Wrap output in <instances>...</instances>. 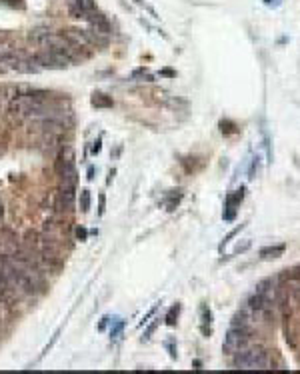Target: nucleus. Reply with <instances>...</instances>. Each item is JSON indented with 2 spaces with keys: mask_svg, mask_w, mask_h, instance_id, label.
I'll return each instance as SVG.
<instances>
[{
  "mask_svg": "<svg viewBox=\"0 0 300 374\" xmlns=\"http://www.w3.org/2000/svg\"><path fill=\"white\" fill-rule=\"evenodd\" d=\"M104 210H106V196H104V194H100V198H98V214L102 216Z\"/></svg>",
  "mask_w": 300,
  "mask_h": 374,
  "instance_id": "15",
  "label": "nucleus"
},
{
  "mask_svg": "<svg viewBox=\"0 0 300 374\" xmlns=\"http://www.w3.org/2000/svg\"><path fill=\"white\" fill-rule=\"evenodd\" d=\"M250 342V330L248 326H232L224 338V352L234 354L238 350H244Z\"/></svg>",
  "mask_w": 300,
  "mask_h": 374,
  "instance_id": "3",
  "label": "nucleus"
},
{
  "mask_svg": "<svg viewBox=\"0 0 300 374\" xmlns=\"http://www.w3.org/2000/svg\"><path fill=\"white\" fill-rule=\"evenodd\" d=\"M4 216V204H2V200H0V218Z\"/></svg>",
  "mask_w": 300,
  "mask_h": 374,
  "instance_id": "27",
  "label": "nucleus"
},
{
  "mask_svg": "<svg viewBox=\"0 0 300 374\" xmlns=\"http://www.w3.org/2000/svg\"><path fill=\"white\" fill-rule=\"evenodd\" d=\"M108 320H110V318H108V316H104V318H102V322L98 324V330H104V328H106V324H108Z\"/></svg>",
  "mask_w": 300,
  "mask_h": 374,
  "instance_id": "22",
  "label": "nucleus"
},
{
  "mask_svg": "<svg viewBox=\"0 0 300 374\" xmlns=\"http://www.w3.org/2000/svg\"><path fill=\"white\" fill-rule=\"evenodd\" d=\"M178 314H180V304H174V306L166 312L164 322L168 324V326H174V324H176V320H178Z\"/></svg>",
  "mask_w": 300,
  "mask_h": 374,
  "instance_id": "10",
  "label": "nucleus"
},
{
  "mask_svg": "<svg viewBox=\"0 0 300 374\" xmlns=\"http://www.w3.org/2000/svg\"><path fill=\"white\" fill-rule=\"evenodd\" d=\"M122 328H124V322H122V320H116V324H114L112 330H110V336H112V338H118V336L122 334Z\"/></svg>",
  "mask_w": 300,
  "mask_h": 374,
  "instance_id": "14",
  "label": "nucleus"
},
{
  "mask_svg": "<svg viewBox=\"0 0 300 374\" xmlns=\"http://www.w3.org/2000/svg\"><path fill=\"white\" fill-rule=\"evenodd\" d=\"M100 144H102L100 140H96V142L92 144V154H98V152H100Z\"/></svg>",
  "mask_w": 300,
  "mask_h": 374,
  "instance_id": "21",
  "label": "nucleus"
},
{
  "mask_svg": "<svg viewBox=\"0 0 300 374\" xmlns=\"http://www.w3.org/2000/svg\"><path fill=\"white\" fill-rule=\"evenodd\" d=\"M58 332H60V330H56V334H54V336H52V340H50V344H48V346H46V348H44V350H42V356H44V354H46V352H48V350H50V348H52V344H54V342H56V340H58Z\"/></svg>",
  "mask_w": 300,
  "mask_h": 374,
  "instance_id": "17",
  "label": "nucleus"
},
{
  "mask_svg": "<svg viewBox=\"0 0 300 374\" xmlns=\"http://www.w3.org/2000/svg\"><path fill=\"white\" fill-rule=\"evenodd\" d=\"M32 62L40 64L42 68H66L74 62V58L62 50H54V48H46V50L38 52L32 56Z\"/></svg>",
  "mask_w": 300,
  "mask_h": 374,
  "instance_id": "2",
  "label": "nucleus"
},
{
  "mask_svg": "<svg viewBox=\"0 0 300 374\" xmlns=\"http://www.w3.org/2000/svg\"><path fill=\"white\" fill-rule=\"evenodd\" d=\"M162 74H164V76H174V72H172V70H162Z\"/></svg>",
  "mask_w": 300,
  "mask_h": 374,
  "instance_id": "26",
  "label": "nucleus"
},
{
  "mask_svg": "<svg viewBox=\"0 0 300 374\" xmlns=\"http://www.w3.org/2000/svg\"><path fill=\"white\" fill-rule=\"evenodd\" d=\"M232 364L234 368H242V370H266L270 360L262 348H244V350L234 352Z\"/></svg>",
  "mask_w": 300,
  "mask_h": 374,
  "instance_id": "1",
  "label": "nucleus"
},
{
  "mask_svg": "<svg viewBox=\"0 0 300 374\" xmlns=\"http://www.w3.org/2000/svg\"><path fill=\"white\" fill-rule=\"evenodd\" d=\"M264 4H266V6H278L280 0H264Z\"/></svg>",
  "mask_w": 300,
  "mask_h": 374,
  "instance_id": "23",
  "label": "nucleus"
},
{
  "mask_svg": "<svg viewBox=\"0 0 300 374\" xmlns=\"http://www.w3.org/2000/svg\"><path fill=\"white\" fill-rule=\"evenodd\" d=\"M80 210L82 212L90 210V190H86V188L80 192Z\"/></svg>",
  "mask_w": 300,
  "mask_h": 374,
  "instance_id": "11",
  "label": "nucleus"
},
{
  "mask_svg": "<svg viewBox=\"0 0 300 374\" xmlns=\"http://www.w3.org/2000/svg\"><path fill=\"white\" fill-rule=\"evenodd\" d=\"M258 166H260V162H258V158H254V160H252V168H250V178H256Z\"/></svg>",
  "mask_w": 300,
  "mask_h": 374,
  "instance_id": "16",
  "label": "nucleus"
},
{
  "mask_svg": "<svg viewBox=\"0 0 300 374\" xmlns=\"http://www.w3.org/2000/svg\"><path fill=\"white\" fill-rule=\"evenodd\" d=\"M88 20H90V24H92V30L94 32H98V34H102V36H108L110 34V22L102 16V14H94V12H90L88 16H86Z\"/></svg>",
  "mask_w": 300,
  "mask_h": 374,
  "instance_id": "5",
  "label": "nucleus"
},
{
  "mask_svg": "<svg viewBox=\"0 0 300 374\" xmlns=\"http://www.w3.org/2000/svg\"><path fill=\"white\" fill-rule=\"evenodd\" d=\"M166 346H168V350H170V356H172V358H176V348L172 346V340H168Z\"/></svg>",
  "mask_w": 300,
  "mask_h": 374,
  "instance_id": "19",
  "label": "nucleus"
},
{
  "mask_svg": "<svg viewBox=\"0 0 300 374\" xmlns=\"http://www.w3.org/2000/svg\"><path fill=\"white\" fill-rule=\"evenodd\" d=\"M286 250V244H274V246H266L260 250V258L262 260H272V258H278L282 256Z\"/></svg>",
  "mask_w": 300,
  "mask_h": 374,
  "instance_id": "6",
  "label": "nucleus"
},
{
  "mask_svg": "<svg viewBox=\"0 0 300 374\" xmlns=\"http://www.w3.org/2000/svg\"><path fill=\"white\" fill-rule=\"evenodd\" d=\"M244 186H240L238 190H234V192H230L228 196H226V212H224V220H232L234 218V214H236V206L242 202V198H244Z\"/></svg>",
  "mask_w": 300,
  "mask_h": 374,
  "instance_id": "4",
  "label": "nucleus"
},
{
  "mask_svg": "<svg viewBox=\"0 0 300 374\" xmlns=\"http://www.w3.org/2000/svg\"><path fill=\"white\" fill-rule=\"evenodd\" d=\"M112 98L110 96H106V94H94L92 96V106H96V108H112Z\"/></svg>",
  "mask_w": 300,
  "mask_h": 374,
  "instance_id": "9",
  "label": "nucleus"
},
{
  "mask_svg": "<svg viewBox=\"0 0 300 374\" xmlns=\"http://www.w3.org/2000/svg\"><path fill=\"white\" fill-rule=\"evenodd\" d=\"M220 128H222V132L232 134V132H236V124L230 122V120H222V122H220Z\"/></svg>",
  "mask_w": 300,
  "mask_h": 374,
  "instance_id": "13",
  "label": "nucleus"
},
{
  "mask_svg": "<svg viewBox=\"0 0 300 374\" xmlns=\"http://www.w3.org/2000/svg\"><path fill=\"white\" fill-rule=\"evenodd\" d=\"M154 328H156V322H154V324H150V326L146 328V332H144V336H142V338H144V340H148V338H150V334L154 332Z\"/></svg>",
  "mask_w": 300,
  "mask_h": 374,
  "instance_id": "18",
  "label": "nucleus"
},
{
  "mask_svg": "<svg viewBox=\"0 0 300 374\" xmlns=\"http://www.w3.org/2000/svg\"><path fill=\"white\" fill-rule=\"evenodd\" d=\"M88 178H90V180H92V178H94V168H92V166H90V168H88Z\"/></svg>",
  "mask_w": 300,
  "mask_h": 374,
  "instance_id": "25",
  "label": "nucleus"
},
{
  "mask_svg": "<svg viewBox=\"0 0 300 374\" xmlns=\"http://www.w3.org/2000/svg\"><path fill=\"white\" fill-rule=\"evenodd\" d=\"M154 312H156V306H152V308H150V312H148V314H146V316L142 318V322H140V324H146V322H148V318H150V316H152Z\"/></svg>",
  "mask_w": 300,
  "mask_h": 374,
  "instance_id": "20",
  "label": "nucleus"
},
{
  "mask_svg": "<svg viewBox=\"0 0 300 374\" xmlns=\"http://www.w3.org/2000/svg\"><path fill=\"white\" fill-rule=\"evenodd\" d=\"M200 314H202V326H200V328H202V334L208 338L210 336V324H212V312H210V308L204 304L202 308H200Z\"/></svg>",
  "mask_w": 300,
  "mask_h": 374,
  "instance_id": "8",
  "label": "nucleus"
},
{
  "mask_svg": "<svg viewBox=\"0 0 300 374\" xmlns=\"http://www.w3.org/2000/svg\"><path fill=\"white\" fill-rule=\"evenodd\" d=\"M242 228H244V224H240V226H236L234 230H230V232H228L226 236H224V240H222V244H220V248H224V246H226V244H228V242H230V240H232V238H234V236H236V234H238V232H240Z\"/></svg>",
  "mask_w": 300,
  "mask_h": 374,
  "instance_id": "12",
  "label": "nucleus"
},
{
  "mask_svg": "<svg viewBox=\"0 0 300 374\" xmlns=\"http://www.w3.org/2000/svg\"><path fill=\"white\" fill-rule=\"evenodd\" d=\"M76 236H78L80 240H84V238H86V230H84V228H78V230H76Z\"/></svg>",
  "mask_w": 300,
  "mask_h": 374,
  "instance_id": "24",
  "label": "nucleus"
},
{
  "mask_svg": "<svg viewBox=\"0 0 300 374\" xmlns=\"http://www.w3.org/2000/svg\"><path fill=\"white\" fill-rule=\"evenodd\" d=\"M70 4L76 6V8L84 14V18H86L90 12L96 10V2H94V0H70Z\"/></svg>",
  "mask_w": 300,
  "mask_h": 374,
  "instance_id": "7",
  "label": "nucleus"
}]
</instances>
